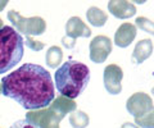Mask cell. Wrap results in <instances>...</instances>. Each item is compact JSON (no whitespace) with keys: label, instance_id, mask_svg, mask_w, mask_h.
Returning a JSON list of instances; mask_svg holds the SVG:
<instances>
[{"label":"cell","instance_id":"1","mask_svg":"<svg viewBox=\"0 0 154 128\" xmlns=\"http://www.w3.org/2000/svg\"><path fill=\"white\" fill-rule=\"evenodd\" d=\"M3 95L26 110L46 108L55 97L54 82L48 70L38 64L26 63L2 78Z\"/></svg>","mask_w":154,"mask_h":128},{"label":"cell","instance_id":"18","mask_svg":"<svg viewBox=\"0 0 154 128\" xmlns=\"http://www.w3.org/2000/svg\"><path fill=\"white\" fill-rule=\"evenodd\" d=\"M25 44H26L27 47H30V49L33 50V51H40V50H42V49L45 47L44 42L37 41V40H35V39H32L31 36H26Z\"/></svg>","mask_w":154,"mask_h":128},{"label":"cell","instance_id":"20","mask_svg":"<svg viewBox=\"0 0 154 128\" xmlns=\"http://www.w3.org/2000/svg\"><path fill=\"white\" fill-rule=\"evenodd\" d=\"M41 128H59V121L54 119V121L49 122L48 124H45L44 127H41Z\"/></svg>","mask_w":154,"mask_h":128},{"label":"cell","instance_id":"3","mask_svg":"<svg viewBox=\"0 0 154 128\" xmlns=\"http://www.w3.org/2000/svg\"><path fill=\"white\" fill-rule=\"evenodd\" d=\"M25 39L11 26L0 28V74L9 72L22 60Z\"/></svg>","mask_w":154,"mask_h":128},{"label":"cell","instance_id":"13","mask_svg":"<svg viewBox=\"0 0 154 128\" xmlns=\"http://www.w3.org/2000/svg\"><path fill=\"white\" fill-rule=\"evenodd\" d=\"M86 18L90 25L94 27H103L108 21L107 13L98 7H90L86 12Z\"/></svg>","mask_w":154,"mask_h":128},{"label":"cell","instance_id":"6","mask_svg":"<svg viewBox=\"0 0 154 128\" xmlns=\"http://www.w3.org/2000/svg\"><path fill=\"white\" fill-rule=\"evenodd\" d=\"M123 70L117 64H109L104 68L103 81L107 92L110 95H118L122 91Z\"/></svg>","mask_w":154,"mask_h":128},{"label":"cell","instance_id":"23","mask_svg":"<svg viewBox=\"0 0 154 128\" xmlns=\"http://www.w3.org/2000/svg\"><path fill=\"white\" fill-rule=\"evenodd\" d=\"M131 1H134L135 4H145L148 0H131Z\"/></svg>","mask_w":154,"mask_h":128},{"label":"cell","instance_id":"22","mask_svg":"<svg viewBox=\"0 0 154 128\" xmlns=\"http://www.w3.org/2000/svg\"><path fill=\"white\" fill-rule=\"evenodd\" d=\"M8 3H9V0H0V12H3L4 9H5Z\"/></svg>","mask_w":154,"mask_h":128},{"label":"cell","instance_id":"19","mask_svg":"<svg viewBox=\"0 0 154 128\" xmlns=\"http://www.w3.org/2000/svg\"><path fill=\"white\" fill-rule=\"evenodd\" d=\"M9 128H36V127L31 124L30 122H27L26 119H21V121H17L16 123H13Z\"/></svg>","mask_w":154,"mask_h":128},{"label":"cell","instance_id":"16","mask_svg":"<svg viewBox=\"0 0 154 128\" xmlns=\"http://www.w3.org/2000/svg\"><path fill=\"white\" fill-rule=\"evenodd\" d=\"M135 26H136L139 30L154 36V22L148 19L146 17H137L136 21H135Z\"/></svg>","mask_w":154,"mask_h":128},{"label":"cell","instance_id":"21","mask_svg":"<svg viewBox=\"0 0 154 128\" xmlns=\"http://www.w3.org/2000/svg\"><path fill=\"white\" fill-rule=\"evenodd\" d=\"M121 128H140L136 123H130V122H126V123H123V124L121 126Z\"/></svg>","mask_w":154,"mask_h":128},{"label":"cell","instance_id":"15","mask_svg":"<svg viewBox=\"0 0 154 128\" xmlns=\"http://www.w3.org/2000/svg\"><path fill=\"white\" fill-rule=\"evenodd\" d=\"M90 123V118L82 110H73L69 114V124L73 128H86Z\"/></svg>","mask_w":154,"mask_h":128},{"label":"cell","instance_id":"10","mask_svg":"<svg viewBox=\"0 0 154 128\" xmlns=\"http://www.w3.org/2000/svg\"><path fill=\"white\" fill-rule=\"evenodd\" d=\"M136 32L137 30L135 25L130 22L122 23L114 34V44L118 47H122V49L130 46L135 40V37H136Z\"/></svg>","mask_w":154,"mask_h":128},{"label":"cell","instance_id":"24","mask_svg":"<svg viewBox=\"0 0 154 128\" xmlns=\"http://www.w3.org/2000/svg\"><path fill=\"white\" fill-rule=\"evenodd\" d=\"M4 25H3V21H2V18H0V28H3Z\"/></svg>","mask_w":154,"mask_h":128},{"label":"cell","instance_id":"9","mask_svg":"<svg viewBox=\"0 0 154 128\" xmlns=\"http://www.w3.org/2000/svg\"><path fill=\"white\" fill-rule=\"evenodd\" d=\"M91 30L80 17H71L66 25V37L75 41L77 37H90Z\"/></svg>","mask_w":154,"mask_h":128},{"label":"cell","instance_id":"11","mask_svg":"<svg viewBox=\"0 0 154 128\" xmlns=\"http://www.w3.org/2000/svg\"><path fill=\"white\" fill-rule=\"evenodd\" d=\"M49 108L55 113L58 119L62 121L67 115V113H72L73 110H76L77 105L73 101V99H69L67 96L60 95V96H58V97H54V100L50 103Z\"/></svg>","mask_w":154,"mask_h":128},{"label":"cell","instance_id":"7","mask_svg":"<svg viewBox=\"0 0 154 128\" xmlns=\"http://www.w3.org/2000/svg\"><path fill=\"white\" fill-rule=\"evenodd\" d=\"M90 59L96 64L104 63L112 53V41L107 36H96L90 42Z\"/></svg>","mask_w":154,"mask_h":128},{"label":"cell","instance_id":"12","mask_svg":"<svg viewBox=\"0 0 154 128\" xmlns=\"http://www.w3.org/2000/svg\"><path fill=\"white\" fill-rule=\"evenodd\" d=\"M153 42L149 39H144L141 41H139L136 45H135V49L132 51V60L136 64H141L144 63L149 56L153 54Z\"/></svg>","mask_w":154,"mask_h":128},{"label":"cell","instance_id":"5","mask_svg":"<svg viewBox=\"0 0 154 128\" xmlns=\"http://www.w3.org/2000/svg\"><path fill=\"white\" fill-rule=\"evenodd\" d=\"M153 100L145 92H135L126 101V109L134 118H141L153 109Z\"/></svg>","mask_w":154,"mask_h":128},{"label":"cell","instance_id":"8","mask_svg":"<svg viewBox=\"0 0 154 128\" xmlns=\"http://www.w3.org/2000/svg\"><path fill=\"white\" fill-rule=\"evenodd\" d=\"M108 10L118 19H128L136 14V7L128 0H109Z\"/></svg>","mask_w":154,"mask_h":128},{"label":"cell","instance_id":"14","mask_svg":"<svg viewBox=\"0 0 154 128\" xmlns=\"http://www.w3.org/2000/svg\"><path fill=\"white\" fill-rule=\"evenodd\" d=\"M62 59H63V51H62V47L59 46H50L46 51V55H45V61H46V65L51 69H55L58 68V65L62 63Z\"/></svg>","mask_w":154,"mask_h":128},{"label":"cell","instance_id":"4","mask_svg":"<svg viewBox=\"0 0 154 128\" xmlns=\"http://www.w3.org/2000/svg\"><path fill=\"white\" fill-rule=\"evenodd\" d=\"M8 19L18 32L26 36H40L46 31V22L41 17L25 18L17 10H9Z\"/></svg>","mask_w":154,"mask_h":128},{"label":"cell","instance_id":"25","mask_svg":"<svg viewBox=\"0 0 154 128\" xmlns=\"http://www.w3.org/2000/svg\"><path fill=\"white\" fill-rule=\"evenodd\" d=\"M2 92H3V87H2V83H0V95H2Z\"/></svg>","mask_w":154,"mask_h":128},{"label":"cell","instance_id":"17","mask_svg":"<svg viewBox=\"0 0 154 128\" xmlns=\"http://www.w3.org/2000/svg\"><path fill=\"white\" fill-rule=\"evenodd\" d=\"M135 123L140 128H154V106L141 118H135Z\"/></svg>","mask_w":154,"mask_h":128},{"label":"cell","instance_id":"2","mask_svg":"<svg viewBox=\"0 0 154 128\" xmlns=\"http://www.w3.org/2000/svg\"><path fill=\"white\" fill-rule=\"evenodd\" d=\"M54 82L60 95L76 99L88 87L90 82V69L88 65L76 60L64 61L59 68H57Z\"/></svg>","mask_w":154,"mask_h":128}]
</instances>
